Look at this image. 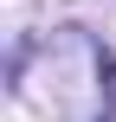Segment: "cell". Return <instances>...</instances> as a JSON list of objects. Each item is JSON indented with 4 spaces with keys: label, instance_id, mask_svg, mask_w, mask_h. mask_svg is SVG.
Masks as SVG:
<instances>
[{
    "label": "cell",
    "instance_id": "6da1fadb",
    "mask_svg": "<svg viewBox=\"0 0 116 122\" xmlns=\"http://www.w3.org/2000/svg\"><path fill=\"white\" fill-rule=\"evenodd\" d=\"M19 97L39 103L52 122H116V58L77 26H58L52 39L19 58Z\"/></svg>",
    "mask_w": 116,
    "mask_h": 122
}]
</instances>
